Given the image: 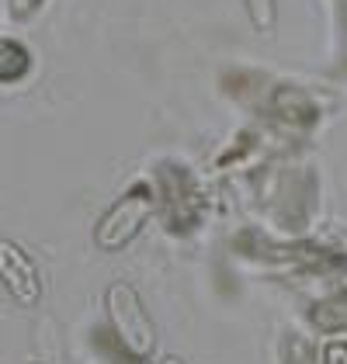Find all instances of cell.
I'll return each mask as SVG.
<instances>
[{"instance_id": "7a4b0ae2", "label": "cell", "mask_w": 347, "mask_h": 364, "mask_svg": "<svg viewBox=\"0 0 347 364\" xmlns=\"http://www.w3.org/2000/svg\"><path fill=\"white\" fill-rule=\"evenodd\" d=\"M0 281L7 284V291H11L21 306L38 302L42 284H38V274H35V264H31L14 243H0Z\"/></svg>"}, {"instance_id": "6da1fadb", "label": "cell", "mask_w": 347, "mask_h": 364, "mask_svg": "<svg viewBox=\"0 0 347 364\" xmlns=\"http://www.w3.org/2000/svg\"><path fill=\"white\" fill-rule=\"evenodd\" d=\"M105 306H108V319H112V330L122 340V347L129 354H136V358H146L156 347V330H153V323L146 316V306L139 302L136 288L125 284V281L112 284Z\"/></svg>"}, {"instance_id": "277c9868", "label": "cell", "mask_w": 347, "mask_h": 364, "mask_svg": "<svg viewBox=\"0 0 347 364\" xmlns=\"http://www.w3.org/2000/svg\"><path fill=\"white\" fill-rule=\"evenodd\" d=\"M164 364H181V361H177V358H167V361H164Z\"/></svg>"}, {"instance_id": "3957f363", "label": "cell", "mask_w": 347, "mask_h": 364, "mask_svg": "<svg viewBox=\"0 0 347 364\" xmlns=\"http://www.w3.org/2000/svg\"><path fill=\"white\" fill-rule=\"evenodd\" d=\"M125 208H129V201H125V205H118L115 212L101 223V229H97V243H101L105 250H115V247H122V243H129V240H132V232H136L139 223L146 219V205L132 208V212H125Z\"/></svg>"}]
</instances>
